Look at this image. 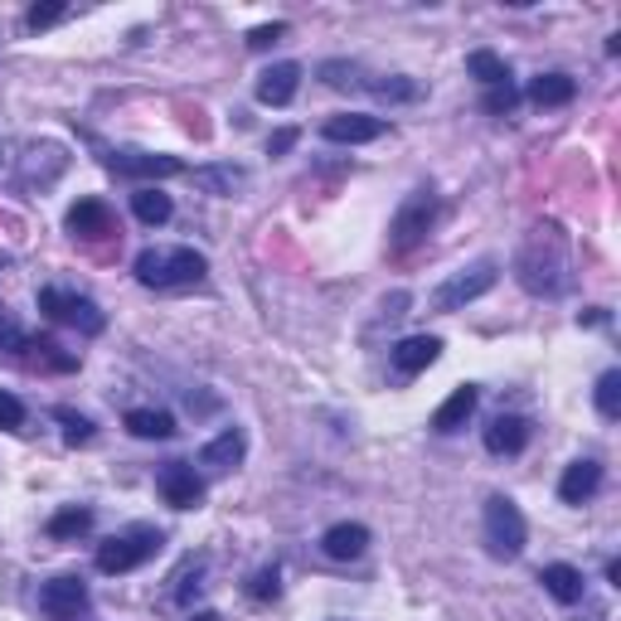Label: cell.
I'll list each match as a JSON object with an SVG mask.
<instances>
[{"label": "cell", "instance_id": "obj_1", "mask_svg": "<svg viewBox=\"0 0 621 621\" xmlns=\"http://www.w3.org/2000/svg\"><path fill=\"white\" fill-rule=\"evenodd\" d=\"M210 272L204 253L194 248H146L137 258V282L141 287H190Z\"/></svg>", "mask_w": 621, "mask_h": 621}, {"label": "cell", "instance_id": "obj_2", "mask_svg": "<svg viewBox=\"0 0 621 621\" xmlns=\"http://www.w3.org/2000/svg\"><path fill=\"white\" fill-rule=\"evenodd\" d=\"M525 515H520L515 501H505V495H491L485 501V549H491L495 558H520L525 554Z\"/></svg>", "mask_w": 621, "mask_h": 621}, {"label": "cell", "instance_id": "obj_3", "mask_svg": "<svg viewBox=\"0 0 621 621\" xmlns=\"http://www.w3.org/2000/svg\"><path fill=\"white\" fill-rule=\"evenodd\" d=\"M495 282H501V267H495L491 258H481V263H471V267H461V272L447 277V282L432 291V307L437 311H461L477 297H485Z\"/></svg>", "mask_w": 621, "mask_h": 621}, {"label": "cell", "instance_id": "obj_4", "mask_svg": "<svg viewBox=\"0 0 621 621\" xmlns=\"http://www.w3.org/2000/svg\"><path fill=\"white\" fill-rule=\"evenodd\" d=\"M432 218H437L432 190H413L408 200L398 204V214H394V228H388V248H394V253H413L422 238H428Z\"/></svg>", "mask_w": 621, "mask_h": 621}, {"label": "cell", "instance_id": "obj_5", "mask_svg": "<svg viewBox=\"0 0 621 621\" xmlns=\"http://www.w3.org/2000/svg\"><path fill=\"white\" fill-rule=\"evenodd\" d=\"M515 272H520V287L525 291H534V297H554V291H564L568 263H564V253L558 248L544 253V238H539V243H529V248L520 253Z\"/></svg>", "mask_w": 621, "mask_h": 621}, {"label": "cell", "instance_id": "obj_6", "mask_svg": "<svg viewBox=\"0 0 621 621\" xmlns=\"http://www.w3.org/2000/svg\"><path fill=\"white\" fill-rule=\"evenodd\" d=\"M156 549H161V534L156 529H137V534H121V539H107L103 549H97V574H131V568H141Z\"/></svg>", "mask_w": 621, "mask_h": 621}, {"label": "cell", "instance_id": "obj_7", "mask_svg": "<svg viewBox=\"0 0 621 621\" xmlns=\"http://www.w3.org/2000/svg\"><path fill=\"white\" fill-rule=\"evenodd\" d=\"M40 311L49 315V321H68V325H78L83 335H103V325H107V315L97 311V301H88V297H68V291H58V287H44V291H40Z\"/></svg>", "mask_w": 621, "mask_h": 621}, {"label": "cell", "instance_id": "obj_8", "mask_svg": "<svg viewBox=\"0 0 621 621\" xmlns=\"http://www.w3.org/2000/svg\"><path fill=\"white\" fill-rule=\"evenodd\" d=\"M388 131V121L384 117H370V113H340L331 117L321 127V137L325 141H335V146H364V141H379Z\"/></svg>", "mask_w": 621, "mask_h": 621}, {"label": "cell", "instance_id": "obj_9", "mask_svg": "<svg viewBox=\"0 0 621 621\" xmlns=\"http://www.w3.org/2000/svg\"><path fill=\"white\" fill-rule=\"evenodd\" d=\"M40 607L54 621H73L78 612H88V588L78 578H49L40 588Z\"/></svg>", "mask_w": 621, "mask_h": 621}, {"label": "cell", "instance_id": "obj_10", "mask_svg": "<svg viewBox=\"0 0 621 621\" xmlns=\"http://www.w3.org/2000/svg\"><path fill=\"white\" fill-rule=\"evenodd\" d=\"M161 495H165V505H175V510H200L204 481L194 477V467H185V461H170L161 471Z\"/></svg>", "mask_w": 621, "mask_h": 621}, {"label": "cell", "instance_id": "obj_11", "mask_svg": "<svg viewBox=\"0 0 621 621\" xmlns=\"http://www.w3.org/2000/svg\"><path fill=\"white\" fill-rule=\"evenodd\" d=\"M529 447V422L515 418V413H501V418L485 422V452L491 457H520Z\"/></svg>", "mask_w": 621, "mask_h": 621}, {"label": "cell", "instance_id": "obj_12", "mask_svg": "<svg viewBox=\"0 0 621 621\" xmlns=\"http://www.w3.org/2000/svg\"><path fill=\"white\" fill-rule=\"evenodd\" d=\"M113 170L117 175H131V180H170V175H180V165L175 156H151V151H117L113 156Z\"/></svg>", "mask_w": 621, "mask_h": 621}, {"label": "cell", "instance_id": "obj_13", "mask_svg": "<svg viewBox=\"0 0 621 621\" xmlns=\"http://www.w3.org/2000/svg\"><path fill=\"white\" fill-rule=\"evenodd\" d=\"M437 355H442V340L437 335H408L394 345V370L404 374V379H413V374H422L428 364H437Z\"/></svg>", "mask_w": 621, "mask_h": 621}, {"label": "cell", "instance_id": "obj_14", "mask_svg": "<svg viewBox=\"0 0 621 621\" xmlns=\"http://www.w3.org/2000/svg\"><path fill=\"white\" fill-rule=\"evenodd\" d=\"M598 485H602V467L592 457H582V461H574V467L564 471V481H558V501H564V505H582V501H592V495H598Z\"/></svg>", "mask_w": 621, "mask_h": 621}, {"label": "cell", "instance_id": "obj_15", "mask_svg": "<svg viewBox=\"0 0 621 621\" xmlns=\"http://www.w3.org/2000/svg\"><path fill=\"white\" fill-rule=\"evenodd\" d=\"M117 228V218H113V210H107L103 200H78L68 210V234L73 238H107Z\"/></svg>", "mask_w": 621, "mask_h": 621}, {"label": "cell", "instance_id": "obj_16", "mask_svg": "<svg viewBox=\"0 0 621 621\" xmlns=\"http://www.w3.org/2000/svg\"><path fill=\"white\" fill-rule=\"evenodd\" d=\"M297 88H301V64H272L258 78V103H267V107H287L291 97H297Z\"/></svg>", "mask_w": 621, "mask_h": 621}, {"label": "cell", "instance_id": "obj_17", "mask_svg": "<svg viewBox=\"0 0 621 621\" xmlns=\"http://www.w3.org/2000/svg\"><path fill=\"white\" fill-rule=\"evenodd\" d=\"M243 452H248V437H243V428H224L218 437H210V442H204L200 461H204L210 471H234L238 461H243Z\"/></svg>", "mask_w": 621, "mask_h": 621}, {"label": "cell", "instance_id": "obj_18", "mask_svg": "<svg viewBox=\"0 0 621 621\" xmlns=\"http://www.w3.org/2000/svg\"><path fill=\"white\" fill-rule=\"evenodd\" d=\"M321 549H325V558H335V564H350V558H360L364 549H370V529L364 525H331L321 534Z\"/></svg>", "mask_w": 621, "mask_h": 621}, {"label": "cell", "instance_id": "obj_19", "mask_svg": "<svg viewBox=\"0 0 621 621\" xmlns=\"http://www.w3.org/2000/svg\"><path fill=\"white\" fill-rule=\"evenodd\" d=\"M477 388L471 384H461V388H452V398H447L442 408L432 413V432H457V428H467V418L477 413Z\"/></svg>", "mask_w": 621, "mask_h": 621}, {"label": "cell", "instance_id": "obj_20", "mask_svg": "<svg viewBox=\"0 0 621 621\" xmlns=\"http://www.w3.org/2000/svg\"><path fill=\"white\" fill-rule=\"evenodd\" d=\"M539 582H544V592H549L554 602H564V607L582 602V574H578L574 564H549L539 574Z\"/></svg>", "mask_w": 621, "mask_h": 621}, {"label": "cell", "instance_id": "obj_21", "mask_svg": "<svg viewBox=\"0 0 621 621\" xmlns=\"http://www.w3.org/2000/svg\"><path fill=\"white\" fill-rule=\"evenodd\" d=\"M574 93H578V83L568 73H539L529 83V103H539V107H564V103H574Z\"/></svg>", "mask_w": 621, "mask_h": 621}, {"label": "cell", "instance_id": "obj_22", "mask_svg": "<svg viewBox=\"0 0 621 621\" xmlns=\"http://www.w3.org/2000/svg\"><path fill=\"white\" fill-rule=\"evenodd\" d=\"M127 428H131V437L161 442V437L175 432V418H170V413H161V408H131V413H127Z\"/></svg>", "mask_w": 621, "mask_h": 621}, {"label": "cell", "instance_id": "obj_23", "mask_svg": "<svg viewBox=\"0 0 621 621\" xmlns=\"http://www.w3.org/2000/svg\"><path fill=\"white\" fill-rule=\"evenodd\" d=\"M194 185H204L210 194H234L248 185V170L243 165H204V170H194Z\"/></svg>", "mask_w": 621, "mask_h": 621}, {"label": "cell", "instance_id": "obj_24", "mask_svg": "<svg viewBox=\"0 0 621 621\" xmlns=\"http://www.w3.org/2000/svg\"><path fill=\"white\" fill-rule=\"evenodd\" d=\"M131 210H137V218H141V224H165V218L170 214H175V210H170V194H161V190H156V185H141L137 194H131Z\"/></svg>", "mask_w": 621, "mask_h": 621}, {"label": "cell", "instance_id": "obj_25", "mask_svg": "<svg viewBox=\"0 0 621 621\" xmlns=\"http://www.w3.org/2000/svg\"><path fill=\"white\" fill-rule=\"evenodd\" d=\"M88 529H93V510H83V505H68L58 515H49V539H78Z\"/></svg>", "mask_w": 621, "mask_h": 621}, {"label": "cell", "instance_id": "obj_26", "mask_svg": "<svg viewBox=\"0 0 621 621\" xmlns=\"http://www.w3.org/2000/svg\"><path fill=\"white\" fill-rule=\"evenodd\" d=\"M467 68H471V78H481V83H485V88H501V83H510L505 58H501V54H491V49H477V54L467 58Z\"/></svg>", "mask_w": 621, "mask_h": 621}, {"label": "cell", "instance_id": "obj_27", "mask_svg": "<svg viewBox=\"0 0 621 621\" xmlns=\"http://www.w3.org/2000/svg\"><path fill=\"white\" fill-rule=\"evenodd\" d=\"M598 413L602 418H621V370H607L598 379Z\"/></svg>", "mask_w": 621, "mask_h": 621}, {"label": "cell", "instance_id": "obj_28", "mask_svg": "<svg viewBox=\"0 0 621 621\" xmlns=\"http://www.w3.org/2000/svg\"><path fill=\"white\" fill-rule=\"evenodd\" d=\"M374 97H384V103H413L422 88L418 83H408V78H379V83H364Z\"/></svg>", "mask_w": 621, "mask_h": 621}, {"label": "cell", "instance_id": "obj_29", "mask_svg": "<svg viewBox=\"0 0 621 621\" xmlns=\"http://www.w3.org/2000/svg\"><path fill=\"white\" fill-rule=\"evenodd\" d=\"M515 103H520V93H515V83H501V88H485V113L491 117H505V113H515Z\"/></svg>", "mask_w": 621, "mask_h": 621}, {"label": "cell", "instance_id": "obj_30", "mask_svg": "<svg viewBox=\"0 0 621 621\" xmlns=\"http://www.w3.org/2000/svg\"><path fill=\"white\" fill-rule=\"evenodd\" d=\"M24 350H34V360H44L49 370H73V360H68V355H58L54 340H24Z\"/></svg>", "mask_w": 621, "mask_h": 621}, {"label": "cell", "instance_id": "obj_31", "mask_svg": "<svg viewBox=\"0 0 621 621\" xmlns=\"http://www.w3.org/2000/svg\"><path fill=\"white\" fill-rule=\"evenodd\" d=\"M58 422H64V437H68L73 447H78V442H93V422H88V418H78V413L58 408Z\"/></svg>", "mask_w": 621, "mask_h": 621}, {"label": "cell", "instance_id": "obj_32", "mask_svg": "<svg viewBox=\"0 0 621 621\" xmlns=\"http://www.w3.org/2000/svg\"><path fill=\"white\" fill-rule=\"evenodd\" d=\"M321 78L331 83V88H355V83H360V68H355V64H325Z\"/></svg>", "mask_w": 621, "mask_h": 621}, {"label": "cell", "instance_id": "obj_33", "mask_svg": "<svg viewBox=\"0 0 621 621\" xmlns=\"http://www.w3.org/2000/svg\"><path fill=\"white\" fill-rule=\"evenodd\" d=\"M20 422H24V404H20L15 394H0V428H10V432H15Z\"/></svg>", "mask_w": 621, "mask_h": 621}, {"label": "cell", "instance_id": "obj_34", "mask_svg": "<svg viewBox=\"0 0 621 621\" xmlns=\"http://www.w3.org/2000/svg\"><path fill=\"white\" fill-rule=\"evenodd\" d=\"M282 34H287V24H282V20H277V24H258V30L248 34V49H272L277 40H282Z\"/></svg>", "mask_w": 621, "mask_h": 621}, {"label": "cell", "instance_id": "obj_35", "mask_svg": "<svg viewBox=\"0 0 621 621\" xmlns=\"http://www.w3.org/2000/svg\"><path fill=\"white\" fill-rule=\"evenodd\" d=\"M54 20H64V6H34L30 15H24V24H30V30H49Z\"/></svg>", "mask_w": 621, "mask_h": 621}, {"label": "cell", "instance_id": "obj_36", "mask_svg": "<svg viewBox=\"0 0 621 621\" xmlns=\"http://www.w3.org/2000/svg\"><path fill=\"white\" fill-rule=\"evenodd\" d=\"M248 592H253V598H258V602L277 598V568H263V574H258V578L248 582Z\"/></svg>", "mask_w": 621, "mask_h": 621}, {"label": "cell", "instance_id": "obj_37", "mask_svg": "<svg viewBox=\"0 0 621 621\" xmlns=\"http://www.w3.org/2000/svg\"><path fill=\"white\" fill-rule=\"evenodd\" d=\"M291 146H297V127H282V131H272V137H267V156H287Z\"/></svg>", "mask_w": 621, "mask_h": 621}, {"label": "cell", "instance_id": "obj_38", "mask_svg": "<svg viewBox=\"0 0 621 621\" xmlns=\"http://www.w3.org/2000/svg\"><path fill=\"white\" fill-rule=\"evenodd\" d=\"M607 582H612V588H621V564H617V558L607 564Z\"/></svg>", "mask_w": 621, "mask_h": 621}, {"label": "cell", "instance_id": "obj_39", "mask_svg": "<svg viewBox=\"0 0 621 621\" xmlns=\"http://www.w3.org/2000/svg\"><path fill=\"white\" fill-rule=\"evenodd\" d=\"M190 621H218V612H194Z\"/></svg>", "mask_w": 621, "mask_h": 621}]
</instances>
